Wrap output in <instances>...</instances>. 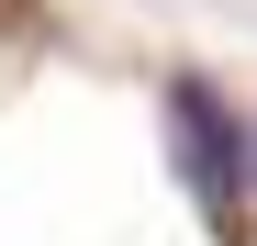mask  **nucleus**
<instances>
[{
  "label": "nucleus",
  "instance_id": "nucleus-1",
  "mask_svg": "<svg viewBox=\"0 0 257 246\" xmlns=\"http://www.w3.org/2000/svg\"><path fill=\"white\" fill-rule=\"evenodd\" d=\"M168 146H179L190 201L224 224L235 201H246V123H235V101L212 90V78H168Z\"/></svg>",
  "mask_w": 257,
  "mask_h": 246
}]
</instances>
